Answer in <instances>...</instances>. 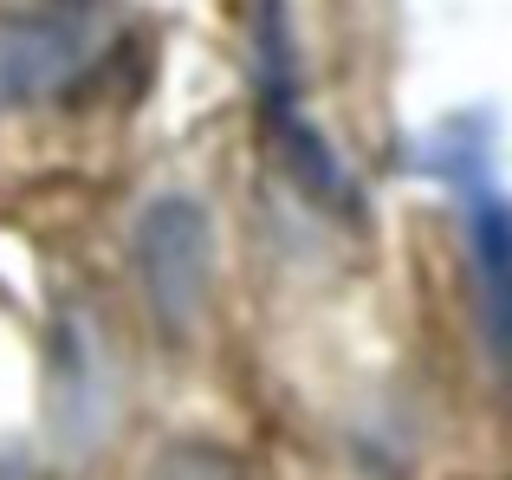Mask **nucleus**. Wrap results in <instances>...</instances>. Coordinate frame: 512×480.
I'll use <instances>...</instances> for the list:
<instances>
[{
	"label": "nucleus",
	"instance_id": "1",
	"mask_svg": "<svg viewBox=\"0 0 512 480\" xmlns=\"http://www.w3.org/2000/svg\"><path fill=\"white\" fill-rule=\"evenodd\" d=\"M111 0H33L0 13V117L52 104L111 52Z\"/></svg>",
	"mask_w": 512,
	"mask_h": 480
},
{
	"label": "nucleus",
	"instance_id": "2",
	"mask_svg": "<svg viewBox=\"0 0 512 480\" xmlns=\"http://www.w3.org/2000/svg\"><path fill=\"white\" fill-rule=\"evenodd\" d=\"M137 273L150 292V312L163 318V331H188L208 305L214 279V221L188 195H163L143 208L137 221Z\"/></svg>",
	"mask_w": 512,
	"mask_h": 480
},
{
	"label": "nucleus",
	"instance_id": "3",
	"mask_svg": "<svg viewBox=\"0 0 512 480\" xmlns=\"http://www.w3.org/2000/svg\"><path fill=\"white\" fill-rule=\"evenodd\" d=\"M461 228H467V273L493 357L512 364V195L487 176L461 182Z\"/></svg>",
	"mask_w": 512,
	"mask_h": 480
},
{
	"label": "nucleus",
	"instance_id": "4",
	"mask_svg": "<svg viewBox=\"0 0 512 480\" xmlns=\"http://www.w3.org/2000/svg\"><path fill=\"white\" fill-rule=\"evenodd\" d=\"M143 480H247V461L214 442H169Z\"/></svg>",
	"mask_w": 512,
	"mask_h": 480
},
{
	"label": "nucleus",
	"instance_id": "5",
	"mask_svg": "<svg viewBox=\"0 0 512 480\" xmlns=\"http://www.w3.org/2000/svg\"><path fill=\"white\" fill-rule=\"evenodd\" d=\"M0 480H33V474H26V468H20L13 455H0Z\"/></svg>",
	"mask_w": 512,
	"mask_h": 480
}]
</instances>
